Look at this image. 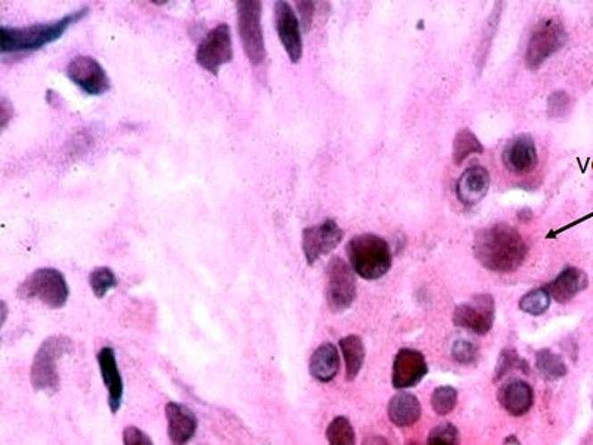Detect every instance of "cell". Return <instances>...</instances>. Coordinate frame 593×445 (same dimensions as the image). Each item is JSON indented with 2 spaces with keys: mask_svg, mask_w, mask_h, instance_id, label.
Listing matches in <instances>:
<instances>
[{
  "mask_svg": "<svg viewBox=\"0 0 593 445\" xmlns=\"http://www.w3.org/2000/svg\"><path fill=\"white\" fill-rule=\"evenodd\" d=\"M474 252L485 269L507 274L523 266L528 245L523 235L512 226L494 225L476 232Z\"/></svg>",
  "mask_w": 593,
  "mask_h": 445,
  "instance_id": "6da1fadb",
  "label": "cell"
},
{
  "mask_svg": "<svg viewBox=\"0 0 593 445\" xmlns=\"http://www.w3.org/2000/svg\"><path fill=\"white\" fill-rule=\"evenodd\" d=\"M88 11L89 9L84 6L54 21L37 22L26 27L2 26L0 51L2 54L30 53L44 48L60 39L69 27L84 20Z\"/></svg>",
  "mask_w": 593,
  "mask_h": 445,
  "instance_id": "7a4b0ae2",
  "label": "cell"
},
{
  "mask_svg": "<svg viewBox=\"0 0 593 445\" xmlns=\"http://www.w3.org/2000/svg\"><path fill=\"white\" fill-rule=\"evenodd\" d=\"M75 349L73 340L67 335H51L42 342L36 350L30 368L31 386L36 392H58L62 379L57 361L75 352Z\"/></svg>",
  "mask_w": 593,
  "mask_h": 445,
  "instance_id": "3957f363",
  "label": "cell"
},
{
  "mask_svg": "<svg viewBox=\"0 0 593 445\" xmlns=\"http://www.w3.org/2000/svg\"><path fill=\"white\" fill-rule=\"evenodd\" d=\"M346 251L352 269L362 279L375 281L391 270V247L377 235H358L349 241Z\"/></svg>",
  "mask_w": 593,
  "mask_h": 445,
  "instance_id": "277c9868",
  "label": "cell"
},
{
  "mask_svg": "<svg viewBox=\"0 0 593 445\" xmlns=\"http://www.w3.org/2000/svg\"><path fill=\"white\" fill-rule=\"evenodd\" d=\"M17 296L22 300H39L49 309H62L70 296V288L62 272L54 268H40L20 284Z\"/></svg>",
  "mask_w": 593,
  "mask_h": 445,
  "instance_id": "5b68a950",
  "label": "cell"
},
{
  "mask_svg": "<svg viewBox=\"0 0 593 445\" xmlns=\"http://www.w3.org/2000/svg\"><path fill=\"white\" fill-rule=\"evenodd\" d=\"M261 9L259 0H239L236 2L237 29L246 57L254 66L263 64L266 60Z\"/></svg>",
  "mask_w": 593,
  "mask_h": 445,
  "instance_id": "8992f818",
  "label": "cell"
},
{
  "mask_svg": "<svg viewBox=\"0 0 593 445\" xmlns=\"http://www.w3.org/2000/svg\"><path fill=\"white\" fill-rule=\"evenodd\" d=\"M568 35L563 22L556 18H545L532 31L531 39L525 51L528 69L537 70L548 58L558 53L567 44Z\"/></svg>",
  "mask_w": 593,
  "mask_h": 445,
  "instance_id": "52a82bcc",
  "label": "cell"
},
{
  "mask_svg": "<svg viewBox=\"0 0 593 445\" xmlns=\"http://www.w3.org/2000/svg\"><path fill=\"white\" fill-rule=\"evenodd\" d=\"M326 303L333 313H342L356 299L355 270L342 257H333L326 268Z\"/></svg>",
  "mask_w": 593,
  "mask_h": 445,
  "instance_id": "ba28073f",
  "label": "cell"
},
{
  "mask_svg": "<svg viewBox=\"0 0 593 445\" xmlns=\"http://www.w3.org/2000/svg\"><path fill=\"white\" fill-rule=\"evenodd\" d=\"M234 58V42L229 24H218L201 40L196 49V62L199 66L218 75L221 67L232 62Z\"/></svg>",
  "mask_w": 593,
  "mask_h": 445,
  "instance_id": "9c48e42d",
  "label": "cell"
},
{
  "mask_svg": "<svg viewBox=\"0 0 593 445\" xmlns=\"http://www.w3.org/2000/svg\"><path fill=\"white\" fill-rule=\"evenodd\" d=\"M496 317V303L490 294H479L471 301L458 304L453 313L454 326L472 331L474 334L490 333Z\"/></svg>",
  "mask_w": 593,
  "mask_h": 445,
  "instance_id": "30bf717a",
  "label": "cell"
},
{
  "mask_svg": "<svg viewBox=\"0 0 593 445\" xmlns=\"http://www.w3.org/2000/svg\"><path fill=\"white\" fill-rule=\"evenodd\" d=\"M344 238V232L337 221L326 218L321 225L310 226L303 230L304 257L309 266L315 265L322 256H326L339 247Z\"/></svg>",
  "mask_w": 593,
  "mask_h": 445,
  "instance_id": "8fae6325",
  "label": "cell"
},
{
  "mask_svg": "<svg viewBox=\"0 0 593 445\" xmlns=\"http://www.w3.org/2000/svg\"><path fill=\"white\" fill-rule=\"evenodd\" d=\"M67 76L88 95H103L111 89V79L104 67L91 55H76L67 64Z\"/></svg>",
  "mask_w": 593,
  "mask_h": 445,
  "instance_id": "7c38bea8",
  "label": "cell"
},
{
  "mask_svg": "<svg viewBox=\"0 0 593 445\" xmlns=\"http://www.w3.org/2000/svg\"><path fill=\"white\" fill-rule=\"evenodd\" d=\"M427 373L429 367L422 352L416 349H400L391 366V386L398 391H407L417 386Z\"/></svg>",
  "mask_w": 593,
  "mask_h": 445,
  "instance_id": "4fadbf2b",
  "label": "cell"
},
{
  "mask_svg": "<svg viewBox=\"0 0 593 445\" xmlns=\"http://www.w3.org/2000/svg\"><path fill=\"white\" fill-rule=\"evenodd\" d=\"M275 26L291 62L297 64L303 57V39H301L299 18L288 2L279 0L275 4Z\"/></svg>",
  "mask_w": 593,
  "mask_h": 445,
  "instance_id": "5bb4252c",
  "label": "cell"
},
{
  "mask_svg": "<svg viewBox=\"0 0 593 445\" xmlns=\"http://www.w3.org/2000/svg\"><path fill=\"white\" fill-rule=\"evenodd\" d=\"M168 438L172 445H187L198 431V417L189 407L180 402H168L165 406Z\"/></svg>",
  "mask_w": 593,
  "mask_h": 445,
  "instance_id": "9a60e30c",
  "label": "cell"
},
{
  "mask_svg": "<svg viewBox=\"0 0 593 445\" xmlns=\"http://www.w3.org/2000/svg\"><path fill=\"white\" fill-rule=\"evenodd\" d=\"M98 367L102 373V379L104 382L107 391V402L111 413L116 415L123 401V380L120 370L116 359L115 349L111 346H104L97 353Z\"/></svg>",
  "mask_w": 593,
  "mask_h": 445,
  "instance_id": "2e32d148",
  "label": "cell"
},
{
  "mask_svg": "<svg viewBox=\"0 0 593 445\" xmlns=\"http://www.w3.org/2000/svg\"><path fill=\"white\" fill-rule=\"evenodd\" d=\"M503 162L510 172L518 176L531 172L539 162L536 143L531 136L521 134L512 138L503 152Z\"/></svg>",
  "mask_w": 593,
  "mask_h": 445,
  "instance_id": "e0dca14e",
  "label": "cell"
},
{
  "mask_svg": "<svg viewBox=\"0 0 593 445\" xmlns=\"http://www.w3.org/2000/svg\"><path fill=\"white\" fill-rule=\"evenodd\" d=\"M498 404L507 415L521 417L531 410L534 391L531 384L523 380H512L498 391Z\"/></svg>",
  "mask_w": 593,
  "mask_h": 445,
  "instance_id": "ac0fdd59",
  "label": "cell"
},
{
  "mask_svg": "<svg viewBox=\"0 0 593 445\" xmlns=\"http://www.w3.org/2000/svg\"><path fill=\"white\" fill-rule=\"evenodd\" d=\"M588 285H589V276L586 275V272L574 266H568L548 285L546 290L549 292L550 297L556 300L558 303L567 304L577 294L585 292Z\"/></svg>",
  "mask_w": 593,
  "mask_h": 445,
  "instance_id": "d6986e66",
  "label": "cell"
},
{
  "mask_svg": "<svg viewBox=\"0 0 593 445\" xmlns=\"http://www.w3.org/2000/svg\"><path fill=\"white\" fill-rule=\"evenodd\" d=\"M490 185H491L490 172L483 167L474 165L467 168L458 178L456 192L465 205H476L487 196Z\"/></svg>",
  "mask_w": 593,
  "mask_h": 445,
  "instance_id": "ffe728a7",
  "label": "cell"
},
{
  "mask_svg": "<svg viewBox=\"0 0 593 445\" xmlns=\"http://www.w3.org/2000/svg\"><path fill=\"white\" fill-rule=\"evenodd\" d=\"M309 371L313 379L321 383L333 382L340 371V355L335 344L322 343L317 346L309 362Z\"/></svg>",
  "mask_w": 593,
  "mask_h": 445,
  "instance_id": "44dd1931",
  "label": "cell"
},
{
  "mask_svg": "<svg viewBox=\"0 0 593 445\" xmlns=\"http://www.w3.org/2000/svg\"><path fill=\"white\" fill-rule=\"evenodd\" d=\"M387 416L398 428H409L422 417V404L413 393L399 392L389 401Z\"/></svg>",
  "mask_w": 593,
  "mask_h": 445,
  "instance_id": "7402d4cb",
  "label": "cell"
},
{
  "mask_svg": "<svg viewBox=\"0 0 593 445\" xmlns=\"http://www.w3.org/2000/svg\"><path fill=\"white\" fill-rule=\"evenodd\" d=\"M339 346L346 366V380L353 382L364 367L367 355L364 342L359 335L350 334L340 340Z\"/></svg>",
  "mask_w": 593,
  "mask_h": 445,
  "instance_id": "603a6c76",
  "label": "cell"
},
{
  "mask_svg": "<svg viewBox=\"0 0 593 445\" xmlns=\"http://www.w3.org/2000/svg\"><path fill=\"white\" fill-rule=\"evenodd\" d=\"M536 368L539 375L548 382L563 379L568 373V367L558 353L550 349H541L536 355Z\"/></svg>",
  "mask_w": 593,
  "mask_h": 445,
  "instance_id": "cb8c5ba5",
  "label": "cell"
},
{
  "mask_svg": "<svg viewBox=\"0 0 593 445\" xmlns=\"http://www.w3.org/2000/svg\"><path fill=\"white\" fill-rule=\"evenodd\" d=\"M328 445H356V433L348 417L337 416L326 428Z\"/></svg>",
  "mask_w": 593,
  "mask_h": 445,
  "instance_id": "d4e9b609",
  "label": "cell"
},
{
  "mask_svg": "<svg viewBox=\"0 0 593 445\" xmlns=\"http://www.w3.org/2000/svg\"><path fill=\"white\" fill-rule=\"evenodd\" d=\"M483 146L471 129L458 131L454 138L453 159L456 165H462L471 154L482 153Z\"/></svg>",
  "mask_w": 593,
  "mask_h": 445,
  "instance_id": "484cf974",
  "label": "cell"
},
{
  "mask_svg": "<svg viewBox=\"0 0 593 445\" xmlns=\"http://www.w3.org/2000/svg\"><path fill=\"white\" fill-rule=\"evenodd\" d=\"M550 301L552 297L546 288H536L519 300V309L531 317H541L550 308Z\"/></svg>",
  "mask_w": 593,
  "mask_h": 445,
  "instance_id": "4316f807",
  "label": "cell"
},
{
  "mask_svg": "<svg viewBox=\"0 0 593 445\" xmlns=\"http://www.w3.org/2000/svg\"><path fill=\"white\" fill-rule=\"evenodd\" d=\"M458 393L453 386H440L432 393V408L438 416H449L457 407Z\"/></svg>",
  "mask_w": 593,
  "mask_h": 445,
  "instance_id": "83f0119b",
  "label": "cell"
},
{
  "mask_svg": "<svg viewBox=\"0 0 593 445\" xmlns=\"http://www.w3.org/2000/svg\"><path fill=\"white\" fill-rule=\"evenodd\" d=\"M89 285L93 288L94 296L97 299H103L107 296V293L113 290L118 285V278L115 272L111 268H97L89 275Z\"/></svg>",
  "mask_w": 593,
  "mask_h": 445,
  "instance_id": "f1b7e54d",
  "label": "cell"
},
{
  "mask_svg": "<svg viewBox=\"0 0 593 445\" xmlns=\"http://www.w3.org/2000/svg\"><path fill=\"white\" fill-rule=\"evenodd\" d=\"M460 444V433L451 424H438L432 429L427 437L426 445H458Z\"/></svg>",
  "mask_w": 593,
  "mask_h": 445,
  "instance_id": "f546056e",
  "label": "cell"
},
{
  "mask_svg": "<svg viewBox=\"0 0 593 445\" xmlns=\"http://www.w3.org/2000/svg\"><path fill=\"white\" fill-rule=\"evenodd\" d=\"M572 97L565 91H555L548 100V115L552 119H561L572 111Z\"/></svg>",
  "mask_w": 593,
  "mask_h": 445,
  "instance_id": "4dcf8cb0",
  "label": "cell"
},
{
  "mask_svg": "<svg viewBox=\"0 0 593 445\" xmlns=\"http://www.w3.org/2000/svg\"><path fill=\"white\" fill-rule=\"evenodd\" d=\"M478 346L471 342V340L458 339L454 342L453 348H451V355L454 359L462 364V366H469L474 364L478 358Z\"/></svg>",
  "mask_w": 593,
  "mask_h": 445,
  "instance_id": "1f68e13d",
  "label": "cell"
},
{
  "mask_svg": "<svg viewBox=\"0 0 593 445\" xmlns=\"http://www.w3.org/2000/svg\"><path fill=\"white\" fill-rule=\"evenodd\" d=\"M518 367L525 368L527 364L523 359H519L518 353L515 352V349H503L498 362H497L496 380L505 377L509 371L515 370Z\"/></svg>",
  "mask_w": 593,
  "mask_h": 445,
  "instance_id": "d6a6232c",
  "label": "cell"
},
{
  "mask_svg": "<svg viewBox=\"0 0 593 445\" xmlns=\"http://www.w3.org/2000/svg\"><path fill=\"white\" fill-rule=\"evenodd\" d=\"M123 445H153L149 435L136 426L123 429Z\"/></svg>",
  "mask_w": 593,
  "mask_h": 445,
  "instance_id": "836d02e7",
  "label": "cell"
},
{
  "mask_svg": "<svg viewBox=\"0 0 593 445\" xmlns=\"http://www.w3.org/2000/svg\"><path fill=\"white\" fill-rule=\"evenodd\" d=\"M295 4L299 9L304 30H309L312 27L313 15H315V2H297Z\"/></svg>",
  "mask_w": 593,
  "mask_h": 445,
  "instance_id": "e575fe53",
  "label": "cell"
},
{
  "mask_svg": "<svg viewBox=\"0 0 593 445\" xmlns=\"http://www.w3.org/2000/svg\"><path fill=\"white\" fill-rule=\"evenodd\" d=\"M12 106L9 104L8 100L6 98H2V106H0V111H2V129L6 128V125H8L9 122V118H11V113H12Z\"/></svg>",
  "mask_w": 593,
  "mask_h": 445,
  "instance_id": "d590c367",
  "label": "cell"
},
{
  "mask_svg": "<svg viewBox=\"0 0 593 445\" xmlns=\"http://www.w3.org/2000/svg\"><path fill=\"white\" fill-rule=\"evenodd\" d=\"M362 445H391V442H389V440L387 438L382 437V435H368V437L365 438L364 442H362Z\"/></svg>",
  "mask_w": 593,
  "mask_h": 445,
  "instance_id": "8d00e7d4",
  "label": "cell"
},
{
  "mask_svg": "<svg viewBox=\"0 0 593 445\" xmlns=\"http://www.w3.org/2000/svg\"><path fill=\"white\" fill-rule=\"evenodd\" d=\"M2 326H4V321H6V317H8V308H6V303L4 301H2Z\"/></svg>",
  "mask_w": 593,
  "mask_h": 445,
  "instance_id": "74e56055",
  "label": "cell"
},
{
  "mask_svg": "<svg viewBox=\"0 0 593 445\" xmlns=\"http://www.w3.org/2000/svg\"><path fill=\"white\" fill-rule=\"evenodd\" d=\"M411 445H417V444H411Z\"/></svg>",
  "mask_w": 593,
  "mask_h": 445,
  "instance_id": "f35d334b",
  "label": "cell"
}]
</instances>
